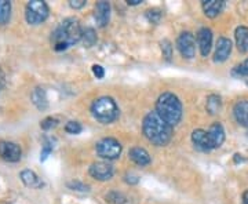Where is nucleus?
I'll return each mask as SVG.
<instances>
[{
  "label": "nucleus",
  "instance_id": "20",
  "mask_svg": "<svg viewBox=\"0 0 248 204\" xmlns=\"http://www.w3.org/2000/svg\"><path fill=\"white\" fill-rule=\"evenodd\" d=\"M234 37H236V45H237V48H239L240 53H248V28H236Z\"/></svg>",
  "mask_w": 248,
  "mask_h": 204
},
{
  "label": "nucleus",
  "instance_id": "24",
  "mask_svg": "<svg viewBox=\"0 0 248 204\" xmlns=\"http://www.w3.org/2000/svg\"><path fill=\"white\" fill-rule=\"evenodd\" d=\"M232 75L236 76V78H247L248 76V58L241 63L240 65H237L236 68H233L232 71Z\"/></svg>",
  "mask_w": 248,
  "mask_h": 204
},
{
  "label": "nucleus",
  "instance_id": "4",
  "mask_svg": "<svg viewBox=\"0 0 248 204\" xmlns=\"http://www.w3.org/2000/svg\"><path fill=\"white\" fill-rule=\"evenodd\" d=\"M91 113L99 123L109 125L119 117V108L110 97H101L93 102Z\"/></svg>",
  "mask_w": 248,
  "mask_h": 204
},
{
  "label": "nucleus",
  "instance_id": "13",
  "mask_svg": "<svg viewBox=\"0 0 248 204\" xmlns=\"http://www.w3.org/2000/svg\"><path fill=\"white\" fill-rule=\"evenodd\" d=\"M110 18V4L108 1H98L95 4V21L98 27H107Z\"/></svg>",
  "mask_w": 248,
  "mask_h": 204
},
{
  "label": "nucleus",
  "instance_id": "31",
  "mask_svg": "<svg viewBox=\"0 0 248 204\" xmlns=\"http://www.w3.org/2000/svg\"><path fill=\"white\" fill-rule=\"evenodd\" d=\"M146 17H148V19L151 21L152 24H159L160 18H161V13H160L159 10H149L146 13Z\"/></svg>",
  "mask_w": 248,
  "mask_h": 204
},
{
  "label": "nucleus",
  "instance_id": "25",
  "mask_svg": "<svg viewBox=\"0 0 248 204\" xmlns=\"http://www.w3.org/2000/svg\"><path fill=\"white\" fill-rule=\"evenodd\" d=\"M54 149V142L51 138H46L45 143H43V149H42V153H40V160L42 161H45L47 157H48V155L53 152Z\"/></svg>",
  "mask_w": 248,
  "mask_h": 204
},
{
  "label": "nucleus",
  "instance_id": "22",
  "mask_svg": "<svg viewBox=\"0 0 248 204\" xmlns=\"http://www.w3.org/2000/svg\"><path fill=\"white\" fill-rule=\"evenodd\" d=\"M11 17V3L9 0H0V25H6Z\"/></svg>",
  "mask_w": 248,
  "mask_h": 204
},
{
  "label": "nucleus",
  "instance_id": "29",
  "mask_svg": "<svg viewBox=\"0 0 248 204\" xmlns=\"http://www.w3.org/2000/svg\"><path fill=\"white\" fill-rule=\"evenodd\" d=\"M68 187L72 190H79V192H89L90 190L89 185H86V184H83L80 181H72V182L68 184Z\"/></svg>",
  "mask_w": 248,
  "mask_h": 204
},
{
  "label": "nucleus",
  "instance_id": "16",
  "mask_svg": "<svg viewBox=\"0 0 248 204\" xmlns=\"http://www.w3.org/2000/svg\"><path fill=\"white\" fill-rule=\"evenodd\" d=\"M223 7H225L223 0H205V1H203L204 14L210 18L218 17Z\"/></svg>",
  "mask_w": 248,
  "mask_h": 204
},
{
  "label": "nucleus",
  "instance_id": "17",
  "mask_svg": "<svg viewBox=\"0 0 248 204\" xmlns=\"http://www.w3.org/2000/svg\"><path fill=\"white\" fill-rule=\"evenodd\" d=\"M233 115L239 125L248 127V101H239L233 108Z\"/></svg>",
  "mask_w": 248,
  "mask_h": 204
},
{
  "label": "nucleus",
  "instance_id": "14",
  "mask_svg": "<svg viewBox=\"0 0 248 204\" xmlns=\"http://www.w3.org/2000/svg\"><path fill=\"white\" fill-rule=\"evenodd\" d=\"M208 137H210V141H211V145H213V149L215 148H219L223 141H225V130L222 127L221 123H214L211 125V127L208 128Z\"/></svg>",
  "mask_w": 248,
  "mask_h": 204
},
{
  "label": "nucleus",
  "instance_id": "33",
  "mask_svg": "<svg viewBox=\"0 0 248 204\" xmlns=\"http://www.w3.org/2000/svg\"><path fill=\"white\" fill-rule=\"evenodd\" d=\"M69 6H71L72 9L79 10L86 6V0H71L69 1Z\"/></svg>",
  "mask_w": 248,
  "mask_h": 204
},
{
  "label": "nucleus",
  "instance_id": "30",
  "mask_svg": "<svg viewBox=\"0 0 248 204\" xmlns=\"http://www.w3.org/2000/svg\"><path fill=\"white\" fill-rule=\"evenodd\" d=\"M107 200H109L110 203L123 204L125 202V197L123 195H120V193H117V192H112V193H109L107 196Z\"/></svg>",
  "mask_w": 248,
  "mask_h": 204
},
{
  "label": "nucleus",
  "instance_id": "12",
  "mask_svg": "<svg viewBox=\"0 0 248 204\" xmlns=\"http://www.w3.org/2000/svg\"><path fill=\"white\" fill-rule=\"evenodd\" d=\"M192 142L195 145V148L197 151L202 152H210L213 151V145H211V141H210V137H208V133L204 131L202 128L199 130H195L192 133Z\"/></svg>",
  "mask_w": 248,
  "mask_h": 204
},
{
  "label": "nucleus",
  "instance_id": "3",
  "mask_svg": "<svg viewBox=\"0 0 248 204\" xmlns=\"http://www.w3.org/2000/svg\"><path fill=\"white\" fill-rule=\"evenodd\" d=\"M156 113L170 126H177L182 119V104L172 93H163L156 102Z\"/></svg>",
  "mask_w": 248,
  "mask_h": 204
},
{
  "label": "nucleus",
  "instance_id": "35",
  "mask_svg": "<svg viewBox=\"0 0 248 204\" xmlns=\"http://www.w3.org/2000/svg\"><path fill=\"white\" fill-rule=\"evenodd\" d=\"M243 204H248V190L243 193Z\"/></svg>",
  "mask_w": 248,
  "mask_h": 204
},
{
  "label": "nucleus",
  "instance_id": "8",
  "mask_svg": "<svg viewBox=\"0 0 248 204\" xmlns=\"http://www.w3.org/2000/svg\"><path fill=\"white\" fill-rule=\"evenodd\" d=\"M22 149L16 142L0 141V157L9 163H17L21 160Z\"/></svg>",
  "mask_w": 248,
  "mask_h": 204
},
{
  "label": "nucleus",
  "instance_id": "27",
  "mask_svg": "<svg viewBox=\"0 0 248 204\" xmlns=\"http://www.w3.org/2000/svg\"><path fill=\"white\" fill-rule=\"evenodd\" d=\"M81 130H83V127L80 125L79 122H68L66 126H65V131L68 134H73V135H76V134L81 133Z\"/></svg>",
  "mask_w": 248,
  "mask_h": 204
},
{
  "label": "nucleus",
  "instance_id": "37",
  "mask_svg": "<svg viewBox=\"0 0 248 204\" xmlns=\"http://www.w3.org/2000/svg\"><path fill=\"white\" fill-rule=\"evenodd\" d=\"M247 86H248V79H247Z\"/></svg>",
  "mask_w": 248,
  "mask_h": 204
},
{
  "label": "nucleus",
  "instance_id": "10",
  "mask_svg": "<svg viewBox=\"0 0 248 204\" xmlns=\"http://www.w3.org/2000/svg\"><path fill=\"white\" fill-rule=\"evenodd\" d=\"M232 53V40L228 37H219L215 46L214 61L215 63H225Z\"/></svg>",
  "mask_w": 248,
  "mask_h": 204
},
{
  "label": "nucleus",
  "instance_id": "9",
  "mask_svg": "<svg viewBox=\"0 0 248 204\" xmlns=\"http://www.w3.org/2000/svg\"><path fill=\"white\" fill-rule=\"evenodd\" d=\"M113 174H115V169L108 161H97L90 167V175L98 181H108L113 177Z\"/></svg>",
  "mask_w": 248,
  "mask_h": 204
},
{
  "label": "nucleus",
  "instance_id": "5",
  "mask_svg": "<svg viewBox=\"0 0 248 204\" xmlns=\"http://www.w3.org/2000/svg\"><path fill=\"white\" fill-rule=\"evenodd\" d=\"M48 14H50V10H48V6L46 4V1L32 0L27 4L25 18H27L28 24H31V25L43 24L48 17Z\"/></svg>",
  "mask_w": 248,
  "mask_h": 204
},
{
  "label": "nucleus",
  "instance_id": "6",
  "mask_svg": "<svg viewBox=\"0 0 248 204\" xmlns=\"http://www.w3.org/2000/svg\"><path fill=\"white\" fill-rule=\"evenodd\" d=\"M122 145L115 138H104L97 143V153L99 157L107 160H115L122 155Z\"/></svg>",
  "mask_w": 248,
  "mask_h": 204
},
{
  "label": "nucleus",
  "instance_id": "26",
  "mask_svg": "<svg viewBox=\"0 0 248 204\" xmlns=\"http://www.w3.org/2000/svg\"><path fill=\"white\" fill-rule=\"evenodd\" d=\"M160 46H161V53H163V57H164L167 61H170V60H171V57H172V46H171V43H170L167 39H164V40L160 43Z\"/></svg>",
  "mask_w": 248,
  "mask_h": 204
},
{
  "label": "nucleus",
  "instance_id": "15",
  "mask_svg": "<svg viewBox=\"0 0 248 204\" xmlns=\"http://www.w3.org/2000/svg\"><path fill=\"white\" fill-rule=\"evenodd\" d=\"M128 156H130V159L133 160L135 164H138L141 167H145V166H148L151 163V155L145 151L143 148H140V146L131 148Z\"/></svg>",
  "mask_w": 248,
  "mask_h": 204
},
{
  "label": "nucleus",
  "instance_id": "23",
  "mask_svg": "<svg viewBox=\"0 0 248 204\" xmlns=\"http://www.w3.org/2000/svg\"><path fill=\"white\" fill-rule=\"evenodd\" d=\"M83 43L86 47H93V46L97 43V33L93 28H86L83 31Z\"/></svg>",
  "mask_w": 248,
  "mask_h": 204
},
{
  "label": "nucleus",
  "instance_id": "21",
  "mask_svg": "<svg viewBox=\"0 0 248 204\" xmlns=\"http://www.w3.org/2000/svg\"><path fill=\"white\" fill-rule=\"evenodd\" d=\"M222 101L219 95L217 94H211L210 97L207 98V104H205V109L210 115H217L221 110Z\"/></svg>",
  "mask_w": 248,
  "mask_h": 204
},
{
  "label": "nucleus",
  "instance_id": "1",
  "mask_svg": "<svg viewBox=\"0 0 248 204\" xmlns=\"http://www.w3.org/2000/svg\"><path fill=\"white\" fill-rule=\"evenodd\" d=\"M83 37V29L80 27L78 18H66L57 27V29L51 33L55 51H63L68 47L76 45Z\"/></svg>",
  "mask_w": 248,
  "mask_h": 204
},
{
  "label": "nucleus",
  "instance_id": "36",
  "mask_svg": "<svg viewBox=\"0 0 248 204\" xmlns=\"http://www.w3.org/2000/svg\"><path fill=\"white\" fill-rule=\"evenodd\" d=\"M0 89H1V83H0Z\"/></svg>",
  "mask_w": 248,
  "mask_h": 204
},
{
  "label": "nucleus",
  "instance_id": "2",
  "mask_svg": "<svg viewBox=\"0 0 248 204\" xmlns=\"http://www.w3.org/2000/svg\"><path fill=\"white\" fill-rule=\"evenodd\" d=\"M142 131L148 141L157 146L167 145L172 138V126L164 122L156 112H149L145 116Z\"/></svg>",
  "mask_w": 248,
  "mask_h": 204
},
{
  "label": "nucleus",
  "instance_id": "19",
  "mask_svg": "<svg viewBox=\"0 0 248 204\" xmlns=\"http://www.w3.org/2000/svg\"><path fill=\"white\" fill-rule=\"evenodd\" d=\"M31 99L32 102L35 104V107L39 110H45L48 107V101H47V94H46V90L42 87H36L32 94H31Z\"/></svg>",
  "mask_w": 248,
  "mask_h": 204
},
{
  "label": "nucleus",
  "instance_id": "34",
  "mask_svg": "<svg viewBox=\"0 0 248 204\" xmlns=\"http://www.w3.org/2000/svg\"><path fill=\"white\" fill-rule=\"evenodd\" d=\"M142 0H127V4L128 6H137V4H141Z\"/></svg>",
  "mask_w": 248,
  "mask_h": 204
},
{
  "label": "nucleus",
  "instance_id": "11",
  "mask_svg": "<svg viewBox=\"0 0 248 204\" xmlns=\"http://www.w3.org/2000/svg\"><path fill=\"white\" fill-rule=\"evenodd\" d=\"M197 43L203 57H207L213 47V32L210 28H202L197 32Z\"/></svg>",
  "mask_w": 248,
  "mask_h": 204
},
{
  "label": "nucleus",
  "instance_id": "18",
  "mask_svg": "<svg viewBox=\"0 0 248 204\" xmlns=\"http://www.w3.org/2000/svg\"><path fill=\"white\" fill-rule=\"evenodd\" d=\"M19 178H21V181L24 182V185L28 188L39 189V188L43 187V181L37 177L36 173H33L32 170H24V171H21Z\"/></svg>",
  "mask_w": 248,
  "mask_h": 204
},
{
  "label": "nucleus",
  "instance_id": "32",
  "mask_svg": "<svg viewBox=\"0 0 248 204\" xmlns=\"http://www.w3.org/2000/svg\"><path fill=\"white\" fill-rule=\"evenodd\" d=\"M93 73L95 75L97 79H104L105 76V71L101 65H93Z\"/></svg>",
  "mask_w": 248,
  "mask_h": 204
},
{
  "label": "nucleus",
  "instance_id": "28",
  "mask_svg": "<svg viewBox=\"0 0 248 204\" xmlns=\"http://www.w3.org/2000/svg\"><path fill=\"white\" fill-rule=\"evenodd\" d=\"M58 123V120L55 119V117H51V116H48V117H46L42 120V123H40V127L45 130V131H48V130H51L53 127H55Z\"/></svg>",
  "mask_w": 248,
  "mask_h": 204
},
{
  "label": "nucleus",
  "instance_id": "7",
  "mask_svg": "<svg viewBox=\"0 0 248 204\" xmlns=\"http://www.w3.org/2000/svg\"><path fill=\"white\" fill-rule=\"evenodd\" d=\"M177 47L184 58H186V60L193 58L196 54L195 36L192 35L190 32H182L181 35L178 36Z\"/></svg>",
  "mask_w": 248,
  "mask_h": 204
}]
</instances>
